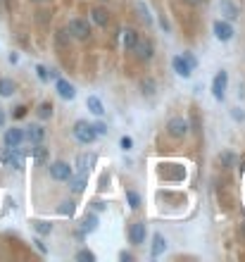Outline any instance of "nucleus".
I'll return each instance as SVG.
<instances>
[{
    "instance_id": "nucleus-1",
    "label": "nucleus",
    "mask_w": 245,
    "mask_h": 262,
    "mask_svg": "<svg viewBox=\"0 0 245 262\" xmlns=\"http://www.w3.org/2000/svg\"><path fill=\"white\" fill-rule=\"evenodd\" d=\"M74 138L79 141V143H93L95 138H98V133H95L93 124H88V122H83V119H79L74 124Z\"/></svg>"
},
{
    "instance_id": "nucleus-2",
    "label": "nucleus",
    "mask_w": 245,
    "mask_h": 262,
    "mask_svg": "<svg viewBox=\"0 0 245 262\" xmlns=\"http://www.w3.org/2000/svg\"><path fill=\"white\" fill-rule=\"evenodd\" d=\"M69 34L74 38H79V41H86V38L91 36V26H88V22L86 19H69Z\"/></svg>"
},
{
    "instance_id": "nucleus-3",
    "label": "nucleus",
    "mask_w": 245,
    "mask_h": 262,
    "mask_svg": "<svg viewBox=\"0 0 245 262\" xmlns=\"http://www.w3.org/2000/svg\"><path fill=\"white\" fill-rule=\"evenodd\" d=\"M167 131H169L171 138H184V136L188 133V122H186L184 117H174V119H169V124H167Z\"/></svg>"
},
{
    "instance_id": "nucleus-4",
    "label": "nucleus",
    "mask_w": 245,
    "mask_h": 262,
    "mask_svg": "<svg viewBox=\"0 0 245 262\" xmlns=\"http://www.w3.org/2000/svg\"><path fill=\"white\" fill-rule=\"evenodd\" d=\"M2 162L10 165V167H15V169H21L24 167V155H21L17 148H7L2 153Z\"/></svg>"
},
{
    "instance_id": "nucleus-5",
    "label": "nucleus",
    "mask_w": 245,
    "mask_h": 262,
    "mask_svg": "<svg viewBox=\"0 0 245 262\" xmlns=\"http://www.w3.org/2000/svg\"><path fill=\"white\" fill-rule=\"evenodd\" d=\"M72 174H74V172H72V167H69L67 162H55V165H50V176H53L55 181H67Z\"/></svg>"
},
{
    "instance_id": "nucleus-6",
    "label": "nucleus",
    "mask_w": 245,
    "mask_h": 262,
    "mask_svg": "<svg viewBox=\"0 0 245 262\" xmlns=\"http://www.w3.org/2000/svg\"><path fill=\"white\" fill-rule=\"evenodd\" d=\"M226 84H228V74L226 72H219L212 81V93L217 100H224V91H226Z\"/></svg>"
},
{
    "instance_id": "nucleus-7",
    "label": "nucleus",
    "mask_w": 245,
    "mask_h": 262,
    "mask_svg": "<svg viewBox=\"0 0 245 262\" xmlns=\"http://www.w3.org/2000/svg\"><path fill=\"white\" fill-rule=\"evenodd\" d=\"M2 141H5V148H19L21 141H24V131L21 129H7L5 131V136H2Z\"/></svg>"
},
{
    "instance_id": "nucleus-8",
    "label": "nucleus",
    "mask_w": 245,
    "mask_h": 262,
    "mask_svg": "<svg viewBox=\"0 0 245 262\" xmlns=\"http://www.w3.org/2000/svg\"><path fill=\"white\" fill-rule=\"evenodd\" d=\"M214 36L219 38V41H231V38H233V26H231V22H224V19L214 22Z\"/></svg>"
},
{
    "instance_id": "nucleus-9",
    "label": "nucleus",
    "mask_w": 245,
    "mask_h": 262,
    "mask_svg": "<svg viewBox=\"0 0 245 262\" xmlns=\"http://www.w3.org/2000/svg\"><path fill=\"white\" fill-rule=\"evenodd\" d=\"M129 239H131L133 245L145 243V224H143V222H136V224H131V229H129Z\"/></svg>"
},
{
    "instance_id": "nucleus-10",
    "label": "nucleus",
    "mask_w": 245,
    "mask_h": 262,
    "mask_svg": "<svg viewBox=\"0 0 245 262\" xmlns=\"http://www.w3.org/2000/svg\"><path fill=\"white\" fill-rule=\"evenodd\" d=\"M171 67H174V72H176V74L184 76V79H188V76L193 74V69L188 67V62H186L181 55H176L174 60H171Z\"/></svg>"
},
{
    "instance_id": "nucleus-11",
    "label": "nucleus",
    "mask_w": 245,
    "mask_h": 262,
    "mask_svg": "<svg viewBox=\"0 0 245 262\" xmlns=\"http://www.w3.org/2000/svg\"><path fill=\"white\" fill-rule=\"evenodd\" d=\"M55 88H57V93H60V98H64V100H72L76 95V88L69 84V81H64V79H57Z\"/></svg>"
},
{
    "instance_id": "nucleus-12",
    "label": "nucleus",
    "mask_w": 245,
    "mask_h": 262,
    "mask_svg": "<svg viewBox=\"0 0 245 262\" xmlns=\"http://www.w3.org/2000/svg\"><path fill=\"white\" fill-rule=\"evenodd\" d=\"M24 138H29L31 143H41V141L45 138V129L38 127V124H31V127H26V131H24Z\"/></svg>"
},
{
    "instance_id": "nucleus-13",
    "label": "nucleus",
    "mask_w": 245,
    "mask_h": 262,
    "mask_svg": "<svg viewBox=\"0 0 245 262\" xmlns=\"http://www.w3.org/2000/svg\"><path fill=\"white\" fill-rule=\"evenodd\" d=\"M136 41H138V31H136V29L129 26V29L122 31V45H124V50H133Z\"/></svg>"
},
{
    "instance_id": "nucleus-14",
    "label": "nucleus",
    "mask_w": 245,
    "mask_h": 262,
    "mask_svg": "<svg viewBox=\"0 0 245 262\" xmlns=\"http://www.w3.org/2000/svg\"><path fill=\"white\" fill-rule=\"evenodd\" d=\"M133 50H136V55H138V60H150L152 57V43L150 41H136V45H133Z\"/></svg>"
},
{
    "instance_id": "nucleus-15",
    "label": "nucleus",
    "mask_w": 245,
    "mask_h": 262,
    "mask_svg": "<svg viewBox=\"0 0 245 262\" xmlns=\"http://www.w3.org/2000/svg\"><path fill=\"white\" fill-rule=\"evenodd\" d=\"M219 10H222V15H224L228 22L238 19V7H236L231 0H222V2H219Z\"/></svg>"
},
{
    "instance_id": "nucleus-16",
    "label": "nucleus",
    "mask_w": 245,
    "mask_h": 262,
    "mask_svg": "<svg viewBox=\"0 0 245 262\" xmlns=\"http://www.w3.org/2000/svg\"><path fill=\"white\" fill-rule=\"evenodd\" d=\"M93 162H95L93 155H86V153H83V155H79V157H76V167H79V174H88Z\"/></svg>"
},
{
    "instance_id": "nucleus-17",
    "label": "nucleus",
    "mask_w": 245,
    "mask_h": 262,
    "mask_svg": "<svg viewBox=\"0 0 245 262\" xmlns=\"http://www.w3.org/2000/svg\"><path fill=\"white\" fill-rule=\"evenodd\" d=\"M67 181H69V188H72L74 193H81V191L86 188V174H76V176L72 174Z\"/></svg>"
},
{
    "instance_id": "nucleus-18",
    "label": "nucleus",
    "mask_w": 245,
    "mask_h": 262,
    "mask_svg": "<svg viewBox=\"0 0 245 262\" xmlns=\"http://www.w3.org/2000/svg\"><path fill=\"white\" fill-rule=\"evenodd\" d=\"M86 105H88V110H91V112H93L95 117H102V114H105V108H102L100 98H95V95H88Z\"/></svg>"
},
{
    "instance_id": "nucleus-19",
    "label": "nucleus",
    "mask_w": 245,
    "mask_h": 262,
    "mask_svg": "<svg viewBox=\"0 0 245 262\" xmlns=\"http://www.w3.org/2000/svg\"><path fill=\"white\" fill-rule=\"evenodd\" d=\"M12 93H15V81L7 79V76H2V79H0V95H2V98H10Z\"/></svg>"
},
{
    "instance_id": "nucleus-20",
    "label": "nucleus",
    "mask_w": 245,
    "mask_h": 262,
    "mask_svg": "<svg viewBox=\"0 0 245 262\" xmlns=\"http://www.w3.org/2000/svg\"><path fill=\"white\" fill-rule=\"evenodd\" d=\"M91 17H93V22L98 24V26H107V22H110L107 12H105L102 7H95V10H91Z\"/></svg>"
},
{
    "instance_id": "nucleus-21",
    "label": "nucleus",
    "mask_w": 245,
    "mask_h": 262,
    "mask_svg": "<svg viewBox=\"0 0 245 262\" xmlns=\"http://www.w3.org/2000/svg\"><path fill=\"white\" fill-rule=\"evenodd\" d=\"M164 248H167V243H164L162 234H155V239H152V250H150V255H152V258L162 255V250H164Z\"/></svg>"
},
{
    "instance_id": "nucleus-22",
    "label": "nucleus",
    "mask_w": 245,
    "mask_h": 262,
    "mask_svg": "<svg viewBox=\"0 0 245 262\" xmlns=\"http://www.w3.org/2000/svg\"><path fill=\"white\" fill-rule=\"evenodd\" d=\"M81 229H83V231H95V229H98V217H95V215H88V217L83 219Z\"/></svg>"
},
{
    "instance_id": "nucleus-23",
    "label": "nucleus",
    "mask_w": 245,
    "mask_h": 262,
    "mask_svg": "<svg viewBox=\"0 0 245 262\" xmlns=\"http://www.w3.org/2000/svg\"><path fill=\"white\" fill-rule=\"evenodd\" d=\"M31 155L36 157L38 162H43V160H45V155H48V150L43 148L41 143H34V148H31Z\"/></svg>"
},
{
    "instance_id": "nucleus-24",
    "label": "nucleus",
    "mask_w": 245,
    "mask_h": 262,
    "mask_svg": "<svg viewBox=\"0 0 245 262\" xmlns=\"http://www.w3.org/2000/svg\"><path fill=\"white\" fill-rule=\"evenodd\" d=\"M126 200H129L131 210H138V207H141V198H138L136 191H126Z\"/></svg>"
},
{
    "instance_id": "nucleus-25",
    "label": "nucleus",
    "mask_w": 245,
    "mask_h": 262,
    "mask_svg": "<svg viewBox=\"0 0 245 262\" xmlns=\"http://www.w3.org/2000/svg\"><path fill=\"white\" fill-rule=\"evenodd\" d=\"M34 229H36V234H41V236H45V234L53 231V226L48 224V222H34Z\"/></svg>"
},
{
    "instance_id": "nucleus-26",
    "label": "nucleus",
    "mask_w": 245,
    "mask_h": 262,
    "mask_svg": "<svg viewBox=\"0 0 245 262\" xmlns=\"http://www.w3.org/2000/svg\"><path fill=\"white\" fill-rule=\"evenodd\" d=\"M76 260L79 262H93L95 255L91 253V250H86V248H83V250H79V253H76Z\"/></svg>"
},
{
    "instance_id": "nucleus-27",
    "label": "nucleus",
    "mask_w": 245,
    "mask_h": 262,
    "mask_svg": "<svg viewBox=\"0 0 245 262\" xmlns=\"http://www.w3.org/2000/svg\"><path fill=\"white\" fill-rule=\"evenodd\" d=\"M50 114H53V105H50V103H43V105L38 108V117H41V119H48Z\"/></svg>"
},
{
    "instance_id": "nucleus-28",
    "label": "nucleus",
    "mask_w": 245,
    "mask_h": 262,
    "mask_svg": "<svg viewBox=\"0 0 245 262\" xmlns=\"http://www.w3.org/2000/svg\"><path fill=\"white\" fill-rule=\"evenodd\" d=\"M60 215H69V217H72V215H74V203H72V200H64V203L60 205Z\"/></svg>"
},
{
    "instance_id": "nucleus-29",
    "label": "nucleus",
    "mask_w": 245,
    "mask_h": 262,
    "mask_svg": "<svg viewBox=\"0 0 245 262\" xmlns=\"http://www.w3.org/2000/svg\"><path fill=\"white\" fill-rule=\"evenodd\" d=\"M119 146H122V150H131L133 148V141L129 138V136H122V141H119Z\"/></svg>"
},
{
    "instance_id": "nucleus-30",
    "label": "nucleus",
    "mask_w": 245,
    "mask_h": 262,
    "mask_svg": "<svg viewBox=\"0 0 245 262\" xmlns=\"http://www.w3.org/2000/svg\"><path fill=\"white\" fill-rule=\"evenodd\" d=\"M181 57H184V60L188 62V67H190V69H195V67H198V60H195V57L190 55V53H184Z\"/></svg>"
},
{
    "instance_id": "nucleus-31",
    "label": "nucleus",
    "mask_w": 245,
    "mask_h": 262,
    "mask_svg": "<svg viewBox=\"0 0 245 262\" xmlns=\"http://www.w3.org/2000/svg\"><path fill=\"white\" fill-rule=\"evenodd\" d=\"M36 72H38V79H41V81H48V79H50L48 69H45V67H41V65L36 67Z\"/></svg>"
},
{
    "instance_id": "nucleus-32",
    "label": "nucleus",
    "mask_w": 245,
    "mask_h": 262,
    "mask_svg": "<svg viewBox=\"0 0 245 262\" xmlns=\"http://www.w3.org/2000/svg\"><path fill=\"white\" fill-rule=\"evenodd\" d=\"M93 129L98 136H105L107 133V124H102V122H98V124H93Z\"/></svg>"
},
{
    "instance_id": "nucleus-33",
    "label": "nucleus",
    "mask_w": 245,
    "mask_h": 262,
    "mask_svg": "<svg viewBox=\"0 0 245 262\" xmlns=\"http://www.w3.org/2000/svg\"><path fill=\"white\" fill-rule=\"evenodd\" d=\"M24 114H26V108H24V105H19L17 110H15V117H24Z\"/></svg>"
},
{
    "instance_id": "nucleus-34",
    "label": "nucleus",
    "mask_w": 245,
    "mask_h": 262,
    "mask_svg": "<svg viewBox=\"0 0 245 262\" xmlns=\"http://www.w3.org/2000/svg\"><path fill=\"white\" fill-rule=\"evenodd\" d=\"M34 243H36V248H38V250H41V253H45V243H43V241H41V239H36V241H34Z\"/></svg>"
},
{
    "instance_id": "nucleus-35",
    "label": "nucleus",
    "mask_w": 245,
    "mask_h": 262,
    "mask_svg": "<svg viewBox=\"0 0 245 262\" xmlns=\"http://www.w3.org/2000/svg\"><path fill=\"white\" fill-rule=\"evenodd\" d=\"M2 124H5V112L0 110V127H2Z\"/></svg>"
},
{
    "instance_id": "nucleus-36",
    "label": "nucleus",
    "mask_w": 245,
    "mask_h": 262,
    "mask_svg": "<svg viewBox=\"0 0 245 262\" xmlns=\"http://www.w3.org/2000/svg\"><path fill=\"white\" fill-rule=\"evenodd\" d=\"M190 2H203V0H190Z\"/></svg>"
},
{
    "instance_id": "nucleus-37",
    "label": "nucleus",
    "mask_w": 245,
    "mask_h": 262,
    "mask_svg": "<svg viewBox=\"0 0 245 262\" xmlns=\"http://www.w3.org/2000/svg\"><path fill=\"white\" fill-rule=\"evenodd\" d=\"M34 2H43V0H34Z\"/></svg>"
},
{
    "instance_id": "nucleus-38",
    "label": "nucleus",
    "mask_w": 245,
    "mask_h": 262,
    "mask_svg": "<svg viewBox=\"0 0 245 262\" xmlns=\"http://www.w3.org/2000/svg\"><path fill=\"white\" fill-rule=\"evenodd\" d=\"M243 234H245V224H243Z\"/></svg>"
},
{
    "instance_id": "nucleus-39",
    "label": "nucleus",
    "mask_w": 245,
    "mask_h": 262,
    "mask_svg": "<svg viewBox=\"0 0 245 262\" xmlns=\"http://www.w3.org/2000/svg\"><path fill=\"white\" fill-rule=\"evenodd\" d=\"M102 2H105V0H102Z\"/></svg>"
}]
</instances>
